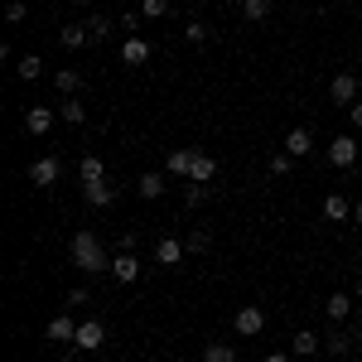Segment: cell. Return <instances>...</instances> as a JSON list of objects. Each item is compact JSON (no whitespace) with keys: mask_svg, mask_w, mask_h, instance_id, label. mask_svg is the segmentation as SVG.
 <instances>
[{"mask_svg":"<svg viewBox=\"0 0 362 362\" xmlns=\"http://www.w3.org/2000/svg\"><path fill=\"white\" fill-rule=\"evenodd\" d=\"M68 256H73V266H78V271H87V276H102V271H112V261H107V247L97 242V232H78V237H73V247H68Z\"/></svg>","mask_w":362,"mask_h":362,"instance_id":"1","label":"cell"},{"mask_svg":"<svg viewBox=\"0 0 362 362\" xmlns=\"http://www.w3.org/2000/svg\"><path fill=\"white\" fill-rule=\"evenodd\" d=\"M102 343H107V324H102V319H83V324H78V338H73V348H78V353H97Z\"/></svg>","mask_w":362,"mask_h":362,"instance_id":"2","label":"cell"},{"mask_svg":"<svg viewBox=\"0 0 362 362\" xmlns=\"http://www.w3.org/2000/svg\"><path fill=\"white\" fill-rule=\"evenodd\" d=\"M194 160H198L194 145H179V150H169V155H165V174H169V179H189V174H194Z\"/></svg>","mask_w":362,"mask_h":362,"instance_id":"3","label":"cell"},{"mask_svg":"<svg viewBox=\"0 0 362 362\" xmlns=\"http://www.w3.org/2000/svg\"><path fill=\"white\" fill-rule=\"evenodd\" d=\"M232 329H237L242 338H256L261 329H266V309H261V305H242V309H237V319H232Z\"/></svg>","mask_w":362,"mask_h":362,"instance_id":"4","label":"cell"},{"mask_svg":"<svg viewBox=\"0 0 362 362\" xmlns=\"http://www.w3.org/2000/svg\"><path fill=\"white\" fill-rule=\"evenodd\" d=\"M58 174H63V165H58L54 155H44V160H34V165H29V184H34V189H54Z\"/></svg>","mask_w":362,"mask_h":362,"instance_id":"5","label":"cell"},{"mask_svg":"<svg viewBox=\"0 0 362 362\" xmlns=\"http://www.w3.org/2000/svg\"><path fill=\"white\" fill-rule=\"evenodd\" d=\"M184 242H179V237H160V242H155V266H165V271H174V266H184Z\"/></svg>","mask_w":362,"mask_h":362,"instance_id":"6","label":"cell"},{"mask_svg":"<svg viewBox=\"0 0 362 362\" xmlns=\"http://www.w3.org/2000/svg\"><path fill=\"white\" fill-rule=\"evenodd\" d=\"M329 165L334 169H353L358 165V140L353 136H334V145H329Z\"/></svg>","mask_w":362,"mask_h":362,"instance_id":"7","label":"cell"},{"mask_svg":"<svg viewBox=\"0 0 362 362\" xmlns=\"http://www.w3.org/2000/svg\"><path fill=\"white\" fill-rule=\"evenodd\" d=\"M329 97H334L338 107H353V102H358V78H353V73H338L334 83H329Z\"/></svg>","mask_w":362,"mask_h":362,"instance_id":"8","label":"cell"},{"mask_svg":"<svg viewBox=\"0 0 362 362\" xmlns=\"http://www.w3.org/2000/svg\"><path fill=\"white\" fill-rule=\"evenodd\" d=\"M112 276L121 280V285H131V280L140 276V256H136V251H116V256H112Z\"/></svg>","mask_w":362,"mask_h":362,"instance_id":"9","label":"cell"},{"mask_svg":"<svg viewBox=\"0 0 362 362\" xmlns=\"http://www.w3.org/2000/svg\"><path fill=\"white\" fill-rule=\"evenodd\" d=\"M121 63H126V68H140V63H150V39L131 34V39L121 44Z\"/></svg>","mask_w":362,"mask_h":362,"instance_id":"10","label":"cell"},{"mask_svg":"<svg viewBox=\"0 0 362 362\" xmlns=\"http://www.w3.org/2000/svg\"><path fill=\"white\" fill-rule=\"evenodd\" d=\"M165 189H169V174H160V169H145V174L136 179V194L140 198H160Z\"/></svg>","mask_w":362,"mask_h":362,"instance_id":"11","label":"cell"},{"mask_svg":"<svg viewBox=\"0 0 362 362\" xmlns=\"http://www.w3.org/2000/svg\"><path fill=\"white\" fill-rule=\"evenodd\" d=\"M25 131L29 136H49V131H54V112H49V107H29L25 112Z\"/></svg>","mask_w":362,"mask_h":362,"instance_id":"12","label":"cell"},{"mask_svg":"<svg viewBox=\"0 0 362 362\" xmlns=\"http://www.w3.org/2000/svg\"><path fill=\"white\" fill-rule=\"evenodd\" d=\"M309 150H314V136H309L305 126H295V131L285 136V155H295V160H305Z\"/></svg>","mask_w":362,"mask_h":362,"instance_id":"13","label":"cell"},{"mask_svg":"<svg viewBox=\"0 0 362 362\" xmlns=\"http://www.w3.org/2000/svg\"><path fill=\"white\" fill-rule=\"evenodd\" d=\"M319 348H324V338H319V334H309V329H300V334L290 338V353H295V358H314Z\"/></svg>","mask_w":362,"mask_h":362,"instance_id":"14","label":"cell"},{"mask_svg":"<svg viewBox=\"0 0 362 362\" xmlns=\"http://www.w3.org/2000/svg\"><path fill=\"white\" fill-rule=\"evenodd\" d=\"M83 198L92 203V208H112V203H116V189L107 184V179H102V184H83Z\"/></svg>","mask_w":362,"mask_h":362,"instance_id":"15","label":"cell"},{"mask_svg":"<svg viewBox=\"0 0 362 362\" xmlns=\"http://www.w3.org/2000/svg\"><path fill=\"white\" fill-rule=\"evenodd\" d=\"M324 218H329V223H348V218H353V203L343 194H329L324 198Z\"/></svg>","mask_w":362,"mask_h":362,"instance_id":"16","label":"cell"},{"mask_svg":"<svg viewBox=\"0 0 362 362\" xmlns=\"http://www.w3.org/2000/svg\"><path fill=\"white\" fill-rule=\"evenodd\" d=\"M324 314H329L334 324H343V319L353 314V295H343V290H338V295H329V300H324Z\"/></svg>","mask_w":362,"mask_h":362,"instance_id":"17","label":"cell"},{"mask_svg":"<svg viewBox=\"0 0 362 362\" xmlns=\"http://www.w3.org/2000/svg\"><path fill=\"white\" fill-rule=\"evenodd\" d=\"M58 44L73 54V49H83V44H92V34H87V25H68V29H58Z\"/></svg>","mask_w":362,"mask_h":362,"instance_id":"18","label":"cell"},{"mask_svg":"<svg viewBox=\"0 0 362 362\" xmlns=\"http://www.w3.org/2000/svg\"><path fill=\"white\" fill-rule=\"evenodd\" d=\"M213 174H218V160L198 150V160H194V174H189V184H213Z\"/></svg>","mask_w":362,"mask_h":362,"instance_id":"19","label":"cell"},{"mask_svg":"<svg viewBox=\"0 0 362 362\" xmlns=\"http://www.w3.org/2000/svg\"><path fill=\"white\" fill-rule=\"evenodd\" d=\"M49 338H54V343H73V338H78V324H73L68 314H58V319H49Z\"/></svg>","mask_w":362,"mask_h":362,"instance_id":"20","label":"cell"},{"mask_svg":"<svg viewBox=\"0 0 362 362\" xmlns=\"http://www.w3.org/2000/svg\"><path fill=\"white\" fill-rule=\"evenodd\" d=\"M78 174H83V184H102V179H107V165H102L97 155H83V160H78Z\"/></svg>","mask_w":362,"mask_h":362,"instance_id":"21","label":"cell"},{"mask_svg":"<svg viewBox=\"0 0 362 362\" xmlns=\"http://www.w3.org/2000/svg\"><path fill=\"white\" fill-rule=\"evenodd\" d=\"M54 87L63 92V97H73V92L83 87V73H78V68H58V73H54Z\"/></svg>","mask_w":362,"mask_h":362,"instance_id":"22","label":"cell"},{"mask_svg":"<svg viewBox=\"0 0 362 362\" xmlns=\"http://www.w3.org/2000/svg\"><path fill=\"white\" fill-rule=\"evenodd\" d=\"M39 73H44V58H39V54H25V58H20V68H15L20 83H34Z\"/></svg>","mask_w":362,"mask_h":362,"instance_id":"23","label":"cell"},{"mask_svg":"<svg viewBox=\"0 0 362 362\" xmlns=\"http://www.w3.org/2000/svg\"><path fill=\"white\" fill-rule=\"evenodd\" d=\"M324 348H329V358H343V353L353 348V334H343V329H338V324H334V334L324 338Z\"/></svg>","mask_w":362,"mask_h":362,"instance_id":"24","label":"cell"},{"mask_svg":"<svg viewBox=\"0 0 362 362\" xmlns=\"http://www.w3.org/2000/svg\"><path fill=\"white\" fill-rule=\"evenodd\" d=\"M198 362H237V353H232L227 343H208V348H203V358H198Z\"/></svg>","mask_w":362,"mask_h":362,"instance_id":"25","label":"cell"},{"mask_svg":"<svg viewBox=\"0 0 362 362\" xmlns=\"http://www.w3.org/2000/svg\"><path fill=\"white\" fill-rule=\"evenodd\" d=\"M87 34H92V44H107V34H112L107 15H92V20H87Z\"/></svg>","mask_w":362,"mask_h":362,"instance_id":"26","label":"cell"},{"mask_svg":"<svg viewBox=\"0 0 362 362\" xmlns=\"http://www.w3.org/2000/svg\"><path fill=\"white\" fill-rule=\"evenodd\" d=\"M63 121H68V126H83V121H87V107L78 102V97H68V107H63Z\"/></svg>","mask_w":362,"mask_h":362,"instance_id":"27","label":"cell"},{"mask_svg":"<svg viewBox=\"0 0 362 362\" xmlns=\"http://www.w3.org/2000/svg\"><path fill=\"white\" fill-rule=\"evenodd\" d=\"M140 15H145V20H165L169 0H140Z\"/></svg>","mask_w":362,"mask_h":362,"instance_id":"28","label":"cell"},{"mask_svg":"<svg viewBox=\"0 0 362 362\" xmlns=\"http://www.w3.org/2000/svg\"><path fill=\"white\" fill-rule=\"evenodd\" d=\"M242 15L247 20H266L271 15V0H242Z\"/></svg>","mask_w":362,"mask_h":362,"instance_id":"29","label":"cell"},{"mask_svg":"<svg viewBox=\"0 0 362 362\" xmlns=\"http://www.w3.org/2000/svg\"><path fill=\"white\" fill-rule=\"evenodd\" d=\"M184 39H189V44H208V25H203V20H194V25L184 29Z\"/></svg>","mask_w":362,"mask_h":362,"instance_id":"30","label":"cell"},{"mask_svg":"<svg viewBox=\"0 0 362 362\" xmlns=\"http://www.w3.org/2000/svg\"><path fill=\"white\" fill-rule=\"evenodd\" d=\"M25 15H29V5H25V0H10V5H5V20H10V25H20Z\"/></svg>","mask_w":362,"mask_h":362,"instance_id":"31","label":"cell"},{"mask_svg":"<svg viewBox=\"0 0 362 362\" xmlns=\"http://www.w3.org/2000/svg\"><path fill=\"white\" fill-rule=\"evenodd\" d=\"M184 198H189V208L208 203V184H189V189H184Z\"/></svg>","mask_w":362,"mask_h":362,"instance_id":"32","label":"cell"},{"mask_svg":"<svg viewBox=\"0 0 362 362\" xmlns=\"http://www.w3.org/2000/svg\"><path fill=\"white\" fill-rule=\"evenodd\" d=\"M184 247H189V251H208V247H213V237H208V232L198 227V232H194V237H189V242H184Z\"/></svg>","mask_w":362,"mask_h":362,"instance_id":"33","label":"cell"},{"mask_svg":"<svg viewBox=\"0 0 362 362\" xmlns=\"http://www.w3.org/2000/svg\"><path fill=\"white\" fill-rule=\"evenodd\" d=\"M290 165H295V155H276V160H271V174H276V179H285V174H290Z\"/></svg>","mask_w":362,"mask_h":362,"instance_id":"34","label":"cell"},{"mask_svg":"<svg viewBox=\"0 0 362 362\" xmlns=\"http://www.w3.org/2000/svg\"><path fill=\"white\" fill-rule=\"evenodd\" d=\"M87 300H92V295H87V290H68V309H78V305H87Z\"/></svg>","mask_w":362,"mask_h":362,"instance_id":"35","label":"cell"},{"mask_svg":"<svg viewBox=\"0 0 362 362\" xmlns=\"http://www.w3.org/2000/svg\"><path fill=\"white\" fill-rule=\"evenodd\" d=\"M348 116H353V126H358V131H362V97H358V102H353V107H348Z\"/></svg>","mask_w":362,"mask_h":362,"instance_id":"36","label":"cell"},{"mask_svg":"<svg viewBox=\"0 0 362 362\" xmlns=\"http://www.w3.org/2000/svg\"><path fill=\"white\" fill-rule=\"evenodd\" d=\"M261 362H295L290 353H271V358H261Z\"/></svg>","mask_w":362,"mask_h":362,"instance_id":"37","label":"cell"},{"mask_svg":"<svg viewBox=\"0 0 362 362\" xmlns=\"http://www.w3.org/2000/svg\"><path fill=\"white\" fill-rule=\"evenodd\" d=\"M353 223H362V203H353Z\"/></svg>","mask_w":362,"mask_h":362,"instance_id":"38","label":"cell"},{"mask_svg":"<svg viewBox=\"0 0 362 362\" xmlns=\"http://www.w3.org/2000/svg\"><path fill=\"white\" fill-rule=\"evenodd\" d=\"M358 300H362V280H358Z\"/></svg>","mask_w":362,"mask_h":362,"instance_id":"39","label":"cell"},{"mask_svg":"<svg viewBox=\"0 0 362 362\" xmlns=\"http://www.w3.org/2000/svg\"><path fill=\"white\" fill-rule=\"evenodd\" d=\"M179 362H189V358H179Z\"/></svg>","mask_w":362,"mask_h":362,"instance_id":"40","label":"cell"}]
</instances>
